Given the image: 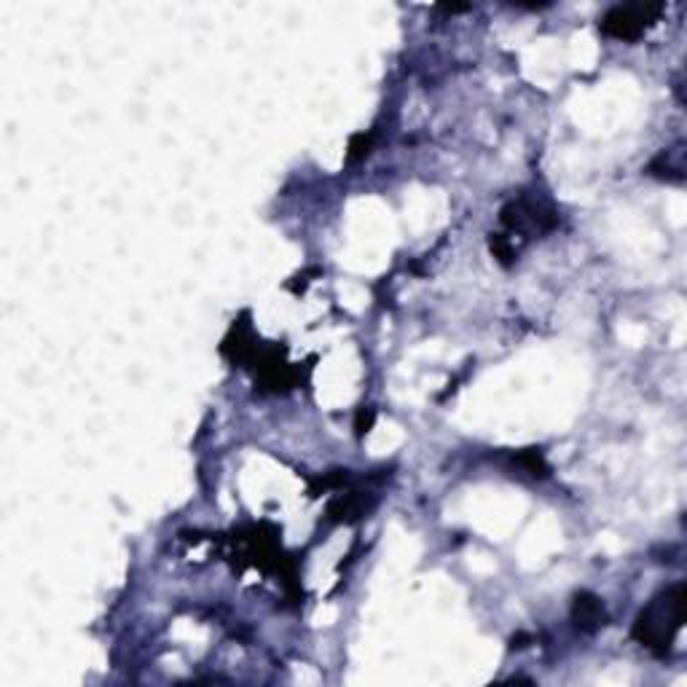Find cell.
<instances>
[{
  "instance_id": "10",
  "label": "cell",
  "mask_w": 687,
  "mask_h": 687,
  "mask_svg": "<svg viewBox=\"0 0 687 687\" xmlns=\"http://www.w3.org/2000/svg\"><path fill=\"white\" fill-rule=\"evenodd\" d=\"M368 148H371V134H355L352 143H349V162H360L368 156Z\"/></svg>"
},
{
  "instance_id": "1",
  "label": "cell",
  "mask_w": 687,
  "mask_h": 687,
  "mask_svg": "<svg viewBox=\"0 0 687 687\" xmlns=\"http://www.w3.org/2000/svg\"><path fill=\"white\" fill-rule=\"evenodd\" d=\"M684 607H687V586L684 583H674V586L663 588L636 615L634 639L652 655L663 658L671 650L679 628L684 626Z\"/></svg>"
},
{
  "instance_id": "6",
  "label": "cell",
  "mask_w": 687,
  "mask_h": 687,
  "mask_svg": "<svg viewBox=\"0 0 687 687\" xmlns=\"http://www.w3.org/2000/svg\"><path fill=\"white\" fill-rule=\"evenodd\" d=\"M371 505L373 502H368V497L363 491H349V494H341L331 502L328 518L331 521H357L371 510Z\"/></svg>"
},
{
  "instance_id": "8",
  "label": "cell",
  "mask_w": 687,
  "mask_h": 687,
  "mask_svg": "<svg viewBox=\"0 0 687 687\" xmlns=\"http://www.w3.org/2000/svg\"><path fill=\"white\" fill-rule=\"evenodd\" d=\"M491 252H494V258L499 260V263H505V266H510L513 260H515V255H518V247L513 244V239H510V234H491Z\"/></svg>"
},
{
  "instance_id": "3",
  "label": "cell",
  "mask_w": 687,
  "mask_h": 687,
  "mask_svg": "<svg viewBox=\"0 0 687 687\" xmlns=\"http://www.w3.org/2000/svg\"><path fill=\"white\" fill-rule=\"evenodd\" d=\"M499 218L510 234H521V236L523 234H545L559 226L556 210L537 199H513L510 204L502 207Z\"/></svg>"
},
{
  "instance_id": "5",
  "label": "cell",
  "mask_w": 687,
  "mask_h": 687,
  "mask_svg": "<svg viewBox=\"0 0 687 687\" xmlns=\"http://www.w3.org/2000/svg\"><path fill=\"white\" fill-rule=\"evenodd\" d=\"M255 352H258V347H255V339H252V331H250L247 315H244L242 320L234 323L231 333L226 336V341H223V355H226L228 360H234V363H250Z\"/></svg>"
},
{
  "instance_id": "9",
  "label": "cell",
  "mask_w": 687,
  "mask_h": 687,
  "mask_svg": "<svg viewBox=\"0 0 687 687\" xmlns=\"http://www.w3.org/2000/svg\"><path fill=\"white\" fill-rule=\"evenodd\" d=\"M518 462H521L531 475H547V465H545L542 454H539V451H534V449H529V451L518 454Z\"/></svg>"
},
{
  "instance_id": "11",
  "label": "cell",
  "mask_w": 687,
  "mask_h": 687,
  "mask_svg": "<svg viewBox=\"0 0 687 687\" xmlns=\"http://www.w3.org/2000/svg\"><path fill=\"white\" fill-rule=\"evenodd\" d=\"M373 422H376L373 408H360V411H357V419H355V430H357V435H365V433L373 427Z\"/></svg>"
},
{
  "instance_id": "7",
  "label": "cell",
  "mask_w": 687,
  "mask_h": 687,
  "mask_svg": "<svg viewBox=\"0 0 687 687\" xmlns=\"http://www.w3.org/2000/svg\"><path fill=\"white\" fill-rule=\"evenodd\" d=\"M647 172L655 175V178H663V180H676V183L684 180V164H682V159L671 162V159H668V151L658 154V156L652 159V164L647 167Z\"/></svg>"
},
{
  "instance_id": "4",
  "label": "cell",
  "mask_w": 687,
  "mask_h": 687,
  "mask_svg": "<svg viewBox=\"0 0 687 687\" xmlns=\"http://www.w3.org/2000/svg\"><path fill=\"white\" fill-rule=\"evenodd\" d=\"M572 623L583 634H596L599 628H604L607 626V610H604L602 599L588 594V591H580L572 602Z\"/></svg>"
},
{
  "instance_id": "2",
  "label": "cell",
  "mask_w": 687,
  "mask_h": 687,
  "mask_svg": "<svg viewBox=\"0 0 687 687\" xmlns=\"http://www.w3.org/2000/svg\"><path fill=\"white\" fill-rule=\"evenodd\" d=\"M666 12L663 4H626V6H612L599 28L607 38L615 41H636L642 38V33L647 28H652L658 22V17Z\"/></svg>"
}]
</instances>
